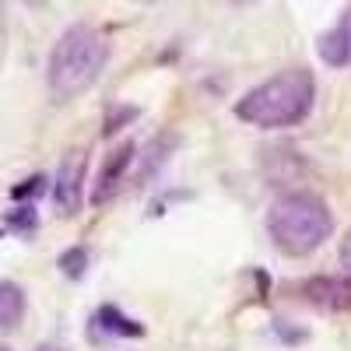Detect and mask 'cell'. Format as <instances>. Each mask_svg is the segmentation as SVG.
I'll list each match as a JSON object with an SVG mask.
<instances>
[{
  "label": "cell",
  "instance_id": "cell-1",
  "mask_svg": "<svg viewBox=\"0 0 351 351\" xmlns=\"http://www.w3.org/2000/svg\"><path fill=\"white\" fill-rule=\"evenodd\" d=\"M316 102V77L309 67H285L236 102V116L250 127L274 130L302 123Z\"/></svg>",
  "mask_w": 351,
  "mask_h": 351
},
{
  "label": "cell",
  "instance_id": "cell-2",
  "mask_svg": "<svg viewBox=\"0 0 351 351\" xmlns=\"http://www.w3.org/2000/svg\"><path fill=\"white\" fill-rule=\"evenodd\" d=\"M109 64V39L92 25H71L56 39L46 67V84L56 102L84 95Z\"/></svg>",
  "mask_w": 351,
  "mask_h": 351
},
{
  "label": "cell",
  "instance_id": "cell-3",
  "mask_svg": "<svg viewBox=\"0 0 351 351\" xmlns=\"http://www.w3.org/2000/svg\"><path fill=\"white\" fill-rule=\"evenodd\" d=\"M330 228L334 215L327 200L313 190H291L278 197L267 211V232L285 256H309L313 250L324 246Z\"/></svg>",
  "mask_w": 351,
  "mask_h": 351
},
{
  "label": "cell",
  "instance_id": "cell-4",
  "mask_svg": "<svg viewBox=\"0 0 351 351\" xmlns=\"http://www.w3.org/2000/svg\"><path fill=\"white\" fill-rule=\"evenodd\" d=\"M84 169H88V152L74 148L64 155L60 169H56V183H53V200H56V211L64 218L77 215L81 204H84Z\"/></svg>",
  "mask_w": 351,
  "mask_h": 351
},
{
  "label": "cell",
  "instance_id": "cell-5",
  "mask_svg": "<svg viewBox=\"0 0 351 351\" xmlns=\"http://www.w3.org/2000/svg\"><path fill=\"white\" fill-rule=\"evenodd\" d=\"M137 158V144L134 141H120L116 148L102 158V169H99V180H95V190H92V204H109L116 193H120V186L127 183V172Z\"/></svg>",
  "mask_w": 351,
  "mask_h": 351
},
{
  "label": "cell",
  "instance_id": "cell-6",
  "mask_svg": "<svg viewBox=\"0 0 351 351\" xmlns=\"http://www.w3.org/2000/svg\"><path fill=\"white\" fill-rule=\"evenodd\" d=\"M302 299L319 313H351V278L348 274H316L302 281Z\"/></svg>",
  "mask_w": 351,
  "mask_h": 351
},
{
  "label": "cell",
  "instance_id": "cell-7",
  "mask_svg": "<svg viewBox=\"0 0 351 351\" xmlns=\"http://www.w3.org/2000/svg\"><path fill=\"white\" fill-rule=\"evenodd\" d=\"M176 148H180V134H176V130H162L158 137H152L148 148H144V155H141V169H137L134 186H148V180L169 162V155Z\"/></svg>",
  "mask_w": 351,
  "mask_h": 351
},
{
  "label": "cell",
  "instance_id": "cell-8",
  "mask_svg": "<svg viewBox=\"0 0 351 351\" xmlns=\"http://www.w3.org/2000/svg\"><path fill=\"white\" fill-rule=\"evenodd\" d=\"M92 324H95V330H102L106 337H141V334H144V327L137 324V319L123 316L116 306H99L95 316H92Z\"/></svg>",
  "mask_w": 351,
  "mask_h": 351
},
{
  "label": "cell",
  "instance_id": "cell-9",
  "mask_svg": "<svg viewBox=\"0 0 351 351\" xmlns=\"http://www.w3.org/2000/svg\"><path fill=\"white\" fill-rule=\"evenodd\" d=\"M319 60H324L327 67H348L351 64V43H348V32H344V25H334L330 32L319 36Z\"/></svg>",
  "mask_w": 351,
  "mask_h": 351
},
{
  "label": "cell",
  "instance_id": "cell-10",
  "mask_svg": "<svg viewBox=\"0 0 351 351\" xmlns=\"http://www.w3.org/2000/svg\"><path fill=\"white\" fill-rule=\"evenodd\" d=\"M25 316V291L14 281H0V330H11Z\"/></svg>",
  "mask_w": 351,
  "mask_h": 351
},
{
  "label": "cell",
  "instance_id": "cell-11",
  "mask_svg": "<svg viewBox=\"0 0 351 351\" xmlns=\"http://www.w3.org/2000/svg\"><path fill=\"white\" fill-rule=\"evenodd\" d=\"M60 271H64L67 278H84V271H88V250H84V246L64 250V253H60Z\"/></svg>",
  "mask_w": 351,
  "mask_h": 351
},
{
  "label": "cell",
  "instance_id": "cell-12",
  "mask_svg": "<svg viewBox=\"0 0 351 351\" xmlns=\"http://www.w3.org/2000/svg\"><path fill=\"white\" fill-rule=\"evenodd\" d=\"M8 228H18V232H32L36 225H39V215H36V208H14V211H8Z\"/></svg>",
  "mask_w": 351,
  "mask_h": 351
},
{
  "label": "cell",
  "instance_id": "cell-13",
  "mask_svg": "<svg viewBox=\"0 0 351 351\" xmlns=\"http://www.w3.org/2000/svg\"><path fill=\"white\" fill-rule=\"evenodd\" d=\"M137 106H112V112H109V120H106V127H102V134H116L123 123H130V120H137Z\"/></svg>",
  "mask_w": 351,
  "mask_h": 351
},
{
  "label": "cell",
  "instance_id": "cell-14",
  "mask_svg": "<svg viewBox=\"0 0 351 351\" xmlns=\"http://www.w3.org/2000/svg\"><path fill=\"white\" fill-rule=\"evenodd\" d=\"M43 190H46V176L36 172V176H28L25 183H18V186L11 190V197H14V200H28V197H39Z\"/></svg>",
  "mask_w": 351,
  "mask_h": 351
},
{
  "label": "cell",
  "instance_id": "cell-15",
  "mask_svg": "<svg viewBox=\"0 0 351 351\" xmlns=\"http://www.w3.org/2000/svg\"><path fill=\"white\" fill-rule=\"evenodd\" d=\"M337 256H341V267L348 271V278H351V228L344 232V239H341V250H337Z\"/></svg>",
  "mask_w": 351,
  "mask_h": 351
},
{
  "label": "cell",
  "instance_id": "cell-16",
  "mask_svg": "<svg viewBox=\"0 0 351 351\" xmlns=\"http://www.w3.org/2000/svg\"><path fill=\"white\" fill-rule=\"evenodd\" d=\"M341 25H344V32H348V43H351V11H344V21H341Z\"/></svg>",
  "mask_w": 351,
  "mask_h": 351
},
{
  "label": "cell",
  "instance_id": "cell-17",
  "mask_svg": "<svg viewBox=\"0 0 351 351\" xmlns=\"http://www.w3.org/2000/svg\"><path fill=\"white\" fill-rule=\"evenodd\" d=\"M36 351H64V348H56V344H43V348H36Z\"/></svg>",
  "mask_w": 351,
  "mask_h": 351
},
{
  "label": "cell",
  "instance_id": "cell-18",
  "mask_svg": "<svg viewBox=\"0 0 351 351\" xmlns=\"http://www.w3.org/2000/svg\"><path fill=\"white\" fill-rule=\"evenodd\" d=\"M0 351H11V348H4V344H0Z\"/></svg>",
  "mask_w": 351,
  "mask_h": 351
}]
</instances>
